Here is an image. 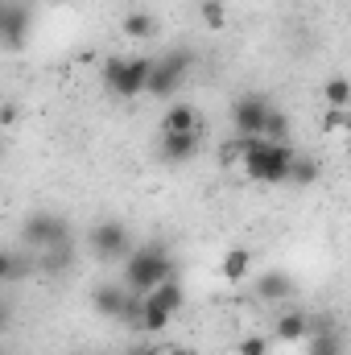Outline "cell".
<instances>
[{"mask_svg": "<svg viewBox=\"0 0 351 355\" xmlns=\"http://www.w3.org/2000/svg\"><path fill=\"white\" fill-rule=\"evenodd\" d=\"M298 293V285H293V277L285 272V268H264L261 277H257V297L268 302V306H281V302H289Z\"/></svg>", "mask_w": 351, "mask_h": 355, "instance_id": "obj_13", "label": "cell"}, {"mask_svg": "<svg viewBox=\"0 0 351 355\" xmlns=\"http://www.w3.org/2000/svg\"><path fill=\"white\" fill-rule=\"evenodd\" d=\"M170 355H198V352H190V347H174Z\"/></svg>", "mask_w": 351, "mask_h": 355, "instance_id": "obj_26", "label": "cell"}, {"mask_svg": "<svg viewBox=\"0 0 351 355\" xmlns=\"http://www.w3.org/2000/svg\"><path fill=\"white\" fill-rule=\"evenodd\" d=\"M128 285H116V281H103V285H95L91 289V306H95V314L99 318H116L120 322V314H124V306H128Z\"/></svg>", "mask_w": 351, "mask_h": 355, "instance_id": "obj_12", "label": "cell"}, {"mask_svg": "<svg viewBox=\"0 0 351 355\" xmlns=\"http://www.w3.org/2000/svg\"><path fill=\"white\" fill-rule=\"evenodd\" d=\"M33 268H37V257L25 261L17 248H8L4 261H0V277H4V281H21V277H33Z\"/></svg>", "mask_w": 351, "mask_h": 355, "instance_id": "obj_17", "label": "cell"}, {"mask_svg": "<svg viewBox=\"0 0 351 355\" xmlns=\"http://www.w3.org/2000/svg\"><path fill=\"white\" fill-rule=\"evenodd\" d=\"M351 124V112L348 107H327V116H323V128L331 132V128H348Z\"/></svg>", "mask_w": 351, "mask_h": 355, "instance_id": "obj_24", "label": "cell"}, {"mask_svg": "<svg viewBox=\"0 0 351 355\" xmlns=\"http://www.w3.org/2000/svg\"><path fill=\"white\" fill-rule=\"evenodd\" d=\"M120 29H124V37H132V42H149V37L157 33V21H153V12H141V8H137V12L124 17Z\"/></svg>", "mask_w": 351, "mask_h": 355, "instance_id": "obj_16", "label": "cell"}, {"mask_svg": "<svg viewBox=\"0 0 351 355\" xmlns=\"http://www.w3.org/2000/svg\"><path fill=\"white\" fill-rule=\"evenodd\" d=\"M198 145H203V128H194V132H162L157 157L166 166H186L190 157H198Z\"/></svg>", "mask_w": 351, "mask_h": 355, "instance_id": "obj_10", "label": "cell"}, {"mask_svg": "<svg viewBox=\"0 0 351 355\" xmlns=\"http://www.w3.org/2000/svg\"><path fill=\"white\" fill-rule=\"evenodd\" d=\"M182 302H186V293H182V281H166V285H157L153 293H145V318H141V331L145 335H162L170 322H174V314L182 310Z\"/></svg>", "mask_w": 351, "mask_h": 355, "instance_id": "obj_6", "label": "cell"}, {"mask_svg": "<svg viewBox=\"0 0 351 355\" xmlns=\"http://www.w3.org/2000/svg\"><path fill=\"white\" fill-rule=\"evenodd\" d=\"M95 355H103V352H95Z\"/></svg>", "mask_w": 351, "mask_h": 355, "instance_id": "obj_27", "label": "cell"}, {"mask_svg": "<svg viewBox=\"0 0 351 355\" xmlns=\"http://www.w3.org/2000/svg\"><path fill=\"white\" fill-rule=\"evenodd\" d=\"M124 355H157V347H153V343H128Z\"/></svg>", "mask_w": 351, "mask_h": 355, "instance_id": "obj_25", "label": "cell"}, {"mask_svg": "<svg viewBox=\"0 0 351 355\" xmlns=\"http://www.w3.org/2000/svg\"><path fill=\"white\" fill-rule=\"evenodd\" d=\"M248 268H252V252H248V248H228V257H223L219 272H223L228 285H240V281L248 277Z\"/></svg>", "mask_w": 351, "mask_h": 355, "instance_id": "obj_15", "label": "cell"}, {"mask_svg": "<svg viewBox=\"0 0 351 355\" xmlns=\"http://www.w3.org/2000/svg\"><path fill=\"white\" fill-rule=\"evenodd\" d=\"M323 99H327V107H351V79L331 75V79L323 83Z\"/></svg>", "mask_w": 351, "mask_h": 355, "instance_id": "obj_19", "label": "cell"}, {"mask_svg": "<svg viewBox=\"0 0 351 355\" xmlns=\"http://www.w3.org/2000/svg\"><path fill=\"white\" fill-rule=\"evenodd\" d=\"M33 29V4L29 0H4L0 4V37L8 50H21Z\"/></svg>", "mask_w": 351, "mask_h": 355, "instance_id": "obj_9", "label": "cell"}, {"mask_svg": "<svg viewBox=\"0 0 351 355\" xmlns=\"http://www.w3.org/2000/svg\"><path fill=\"white\" fill-rule=\"evenodd\" d=\"M178 265H174V252L166 244H141L124 257V285L132 293H153L157 285L174 281Z\"/></svg>", "mask_w": 351, "mask_h": 355, "instance_id": "obj_1", "label": "cell"}, {"mask_svg": "<svg viewBox=\"0 0 351 355\" xmlns=\"http://www.w3.org/2000/svg\"><path fill=\"white\" fill-rule=\"evenodd\" d=\"M273 352V343L264 339V335H244L240 343H236V355H268Z\"/></svg>", "mask_w": 351, "mask_h": 355, "instance_id": "obj_23", "label": "cell"}, {"mask_svg": "<svg viewBox=\"0 0 351 355\" xmlns=\"http://www.w3.org/2000/svg\"><path fill=\"white\" fill-rule=\"evenodd\" d=\"M277 103L273 99H264V95H240L236 103H232V128H236V137H264V120H268V112H273Z\"/></svg>", "mask_w": 351, "mask_h": 355, "instance_id": "obj_8", "label": "cell"}, {"mask_svg": "<svg viewBox=\"0 0 351 355\" xmlns=\"http://www.w3.org/2000/svg\"><path fill=\"white\" fill-rule=\"evenodd\" d=\"M264 141L289 145V116H285L281 107H273V112H268V120H264Z\"/></svg>", "mask_w": 351, "mask_h": 355, "instance_id": "obj_20", "label": "cell"}, {"mask_svg": "<svg viewBox=\"0 0 351 355\" xmlns=\"http://www.w3.org/2000/svg\"><path fill=\"white\" fill-rule=\"evenodd\" d=\"M289 182H293V186H310V182H318V162H314V157H306V153H298Z\"/></svg>", "mask_w": 351, "mask_h": 355, "instance_id": "obj_21", "label": "cell"}, {"mask_svg": "<svg viewBox=\"0 0 351 355\" xmlns=\"http://www.w3.org/2000/svg\"><path fill=\"white\" fill-rule=\"evenodd\" d=\"M21 240L29 244V252H54V248H71V223L62 215L50 211H33L21 223Z\"/></svg>", "mask_w": 351, "mask_h": 355, "instance_id": "obj_5", "label": "cell"}, {"mask_svg": "<svg viewBox=\"0 0 351 355\" xmlns=\"http://www.w3.org/2000/svg\"><path fill=\"white\" fill-rule=\"evenodd\" d=\"M198 12H203V21H207L211 29H223V21H228L223 0H203V4H198Z\"/></svg>", "mask_w": 351, "mask_h": 355, "instance_id": "obj_22", "label": "cell"}, {"mask_svg": "<svg viewBox=\"0 0 351 355\" xmlns=\"http://www.w3.org/2000/svg\"><path fill=\"white\" fill-rule=\"evenodd\" d=\"M306 355H343V343H339L335 327H327V331H314V335L306 339Z\"/></svg>", "mask_w": 351, "mask_h": 355, "instance_id": "obj_18", "label": "cell"}, {"mask_svg": "<svg viewBox=\"0 0 351 355\" xmlns=\"http://www.w3.org/2000/svg\"><path fill=\"white\" fill-rule=\"evenodd\" d=\"M149 75H153V58L145 54H116L103 62V87L112 91L116 99H137V95H149Z\"/></svg>", "mask_w": 351, "mask_h": 355, "instance_id": "obj_3", "label": "cell"}, {"mask_svg": "<svg viewBox=\"0 0 351 355\" xmlns=\"http://www.w3.org/2000/svg\"><path fill=\"white\" fill-rule=\"evenodd\" d=\"M87 248L95 261H120V257H128L132 252L128 248V227L116 223V219H99L87 232Z\"/></svg>", "mask_w": 351, "mask_h": 355, "instance_id": "obj_7", "label": "cell"}, {"mask_svg": "<svg viewBox=\"0 0 351 355\" xmlns=\"http://www.w3.org/2000/svg\"><path fill=\"white\" fill-rule=\"evenodd\" d=\"M314 335V318L310 310H281L273 322V339L277 343H306Z\"/></svg>", "mask_w": 351, "mask_h": 355, "instance_id": "obj_11", "label": "cell"}, {"mask_svg": "<svg viewBox=\"0 0 351 355\" xmlns=\"http://www.w3.org/2000/svg\"><path fill=\"white\" fill-rule=\"evenodd\" d=\"M194 128H203L198 107H190V103H170V107L162 112V132H194Z\"/></svg>", "mask_w": 351, "mask_h": 355, "instance_id": "obj_14", "label": "cell"}, {"mask_svg": "<svg viewBox=\"0 0 351 355\" xmlns=\"http://www.w3.org/2000/svg\"><path fill=\"white\" fill-rule=\"evenodd\" d=\"M293 162H298V149L293 145H277V141H264V137H252L248 153H244V174L261 186H281L293 174Z\"/></svg>", "mask_w": 351, "mask_h": 355, "instance_id": "obj_2", "label": "cell"}, {"mask_svg": "<svg viewBox=\"0 0 351 355\" xmlns=\"http://www.w3.org/2000/svg\"><path fill=\"white\" fill-rule=\"evenodd\" d=\"M194 62H198V54H194V50H186V46H170L162 58H153L149 95H153V99H170V95H178V87L190 79Z\"/></svg>", "mask_w": 351, "mask_h": 355, "instance_id": "obj_4", "label": "cell"}]
</instances>
